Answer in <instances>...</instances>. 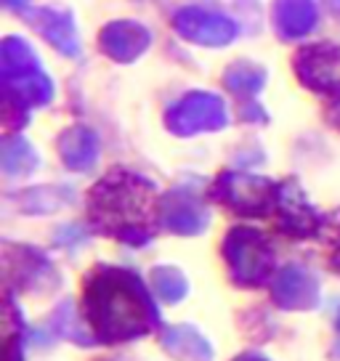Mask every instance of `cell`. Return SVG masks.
<instances>
[{"label":"cell","instance_id":"obj_20","mask_svg":"<svg viewBox=\"0 0 340 361\" xmlns=\"http://www.w3.org/2000/svg\"><path fill=\"white\" fill-rule=\"evenodd\" d=\"M226 88L231 93H239V96H250V93H255V90L263 88V80H266V72L261 67H255V64H250V61H239L234 67L226 69Z\"/></svg>","mask_w":340,"mask_h":361},{"label":"cell","instance_id":"obj_10","mask_svg":"<svg viewBox=\"0 0 340 361\" xmlns=\"http://www.w3.org/2000/svg\"><path fill=\"white\" fill-rule=\"evenodd\" d=\"M277 215H279V228H282L284 234L298 239L314 237L319 231V224H322L319 213L306 202L303 192L295 183H282L279 186Z\"/></svg>","mask_w":340,"mask_h":361},{"label":"cell","instance_id":"obj_22","mask_svg":"<svg viewBox=\"0 0 340 361\" xmlns=\"http://www.w3.org/2000/svg\"><path fill=\"white\" fill-rule=\"evenodd\" d=\"M6 361H24L22 332H19V335H13L11 327H8V335H6Z\"/></svg>","mask_w":340,"mask_h":361},{"label":"cell","instance_id":"obj_4","mask_svg":"<svg viewBox=\"0 0 340 361\" xmlns=\"http://www.w3.org/2000/svg\"><path fill=\"white\" fill-rule=\"evenodd\" d=\"M224 258L231 279L242 287H258L274 274V250L261 231L237 226L224 239Z\"/></svg>","mask_w":340,"mask_h":361},{"label":"cell","instance_id":"obj_13","mask_svg":"<svg viewBox=\"0 0 340 361\" xmlns=\"http://www.w3.org/2000/svg\"><path fill=\"white\" fill-rule=\"evenodd\" d=\"M6 276L8 282H16L24 290L32 287H46L48 279L56 282V274L51 269V263L46 260V255H40L32 247H6Z\"/></svg>","mask_w":340,"mask_h":361},{"label":"cell","instance_id":"obj_11","mask_svg":"<svg viewBox=\"0 0 340 361\" xmlns=\"http://www.w3.org/2000/svg\"><path fill=\"white\" fill-rule=\"evenodd\" d=\"M32 24L37 32L46 37L48 43L56 48L59 54L64 56L78 59L80 56V40H78V30H75V22L69 13L54 11V8H22L19 11Z\"/></svg>","mask_w":340,"mask_h":361},{"label":"cell","instance_id":"obj_16","mask_svg":"<svg viewBox=\"0 0 340 361\" xmlns=\"http://www.w3.org/2000/svg\"><path fill=\"white\" fill-rule=\"evenodd\" d=\"M59 154L72 170H91L99 159V138L88 128H69L59 138Z\"/></svg>","mask_w":340,"mask_h":361},{"label":"cell","instance_id":"obj_26","mask_svg":"<svg viewBox=\"0 0 340 361\" xmlns=\"http://www.w3.org/2000/svg\"><path fill=\"white\" fill-rule=\"evenodd\" d=\"M237 361H266L263 356H258V353H245V356H239Z\"/></svg>","mask_w":340,"mask_h":361},{"label":"cell","instance_id":"obj_21","mask_svg":"<svg viewBox=\"0 0 340 361\" xmlns=\"http://www.w3.org/2000/svg\"><path fill=\"white\" fill-rule=\"evenodd\" d=\"M51 329L56 332V335H61V338L72 340V343H80V345H91L93 340L88 332H85V327L78 322V316H75V311H72V303H64L59 305V311L54 314V319H51Z\"/></svg>","mask_w":340,"mask_h":361},{"label":"cell","instance_id":"obj_27","mask_svg":"<svg viewBox=\"0 0 340 361\" xmlns=\"http://www.w3.org/2000/svg\"><path fill=\"white\" fill-rule=\"evenodd\" d=\"M329 3H332V8H335V11L340 13V0H329Z\"/></svg>","mask_w":340,"mask_h":361},{"label":"cell","instance_id":"obj_9","mask_svg":"<svg viewBox=\"0 0 340 361\" xmlns=\"http://www.w3.org/2000/svg\"><path fill=\"white\" fill-rule=\"evenodd\" d=\"M207 221V207L189 189H173L159 202V224L173 234H200Z\"/></svg>","mask_w":340,"mask_h":361},{"label":"cell","instance_id":"obj_23","mask_svg":"<svg viewBox=\"0 0 340 361\" xmlns=\"http://www.w3.org/2000/svg\"><path fill=\"white\" fill-rule=\"evenodd\" d=\"M327 114H329V120H332V125L340 128V88L335 90V99H332V104H329Z\"/></svg>","mask_w":340,"mask_h":361},{"label":"cell","instance_id":"obj_2","mask_svg":"<svg viewBox=\"0 0 340 361\" xmlns=\"http://www.w3.org/2000/svg\"><path fill=\"white\" fill-rule=\"evenodd\" d=\"M88 218L96 231L144 247L154 237L159 204L154 202V183L136 173L114 170L102 178L88 197Z\"/></svg>","mask_w":340,"mask_h":361},{"label":"cell","instance_id":"obj_7","mask_svg":"<svg viewBox=\"0 0 340 361\" xmlns=\"http://www.w3.org/2000/svg\"><path fill=\"white\" fill-rule=\"evenodd\" d=\"M176 32L197 45H226L237 37L239 27L229 16L210 13L202 8H181L173 16Z\"/></svg>","mask_w":340,"mask_h":361},{"label":"cell","instance_id":"obj_5","mask_svg":"<svg viewBox=\"0 0 340 361\" xmlns=\"http://www.w3.org/2000/svg\"><path fill=\"white\" fill-rule=\"evenodd\" d=\"M210 194L216 202H224L239 215H266L277 210L279 202L277 183L248 173H221Z\"/></svg>","mask_w":340,"mask_h":361},{"label":"cell","instance_id":"obj_3","mask_svg":"<svg viewBox=\"0 0 340 361\" xmlns=\"http://www.w3.org/2000/svg\"><path fill=\"white\" fill-rule=\"evenodd\" d=\"M0 85L6 102V120L16 114L24 125L27 109L54 99V85L37 64L32 48L19 37H6L0 45Z\"/></svg>","mask_w":340,"mask_h":361},{"label":"cell","instance_id":"obj_29","mask_svg":"<svg viewBox=\"0 0 340 361\" xmlns=\"http://www.w3.org/2000/svg\"><path fill=\"white\" fill-rule=\"evenodd\" d=\"M338 329H340V314H338Z\"/></svg>","mask_w":340,"mask_h":361},{"label":"cell","instance_id":"obj_8","mask_svg":"<svg viewBox=\"0 0 340 361\" xmlns=\"http://www.w3.org/2000/svg\"><path fill=\"white\" fill-rule=\"evenodd\" d=\"M295 72L303 80V85L319 93L340 88V48L329 43L308 45L295 56Z\"/></svg>","mask_w":340,"mask_h":361},{"label":"cell","instance_id":"obj_1","mask_svg":"<svg viewBox=\"0 0 340 361\" xmlns=\"http://www.w3.org/2000/svg\"><path fill=\"white\" fill-rule=\"evenodd\" d=\"M83 308L93 338L123 343L147 335L159 324V314L147 284L133 271L99 266L85 279Z\"/></svg>","mask_w":340,"mask_h":361},{"label":"cell","instance_id":"obj_14","mask_svg":"<svg viewBox=\"0 0 340 361\" xmlns=\"http://www.w3.org/2000/svg\"><path fill=\"white\" fill-rule=\"evenodd\" d=\"M149 43H152L149 30L136 22H114L104 27L102 32V48L114 61H133L147 51Z\"/></svg>","mask_w":340,"mask_h":361},{"label":"cell","instance_id":"obj_25","mask_svg":"<svg viewBox=\"0 0 340 361\" xmlns=\"http://www.w3.org/2000/svg\"><path fill=\"white\" fill-rule=\"evenodd\" d=\"M242 117H245V120H255V117H261V120H266V114H263L261 109H258V106H248V109L242 112Z\"/></svg>","mask_w":340,"mask_h":361},{"label":"cell","instance_id":"obj_28","mask_svg":"<svg viewBox=\"0 0 340 361\" xmlns=\"http://www.w3.org/2000/svg\"><path fill=\"white\" fill-rule=\"evenodd\" d=\"M332 263H335V269H340V250H338V255L332 258Z\"/></svg>","mask_w":340,"mask_h":361},{"label":"cell","instance_id":"obj_6","mask_svg":"<svg viewBox=\"0 0 340 361\" xmlns=\"http://www.w3.org/2000/svg\"><path fill=\"white\" fill-rule=\"evenodd\" d=\"M226 125V106L213 93H189L168 112V128L176 135L221 130Z\"/></svg>","mask_w":340,"mask_h":361},{"label":"cell","instance_id":"obj_19","mask_svg":"<svg viewBox=\"0 0 340 361\" xmlns=\"http://www.w3.org/2000/svg\"><path fill=\"white\" fill-rule=\"evenodd\" d=\"M152 290L162 300L178 303L189 293V282H186V276L178 269H173V266H157V269L152 271Z\"/></svg>","mask_w":340,"mask_h":361},{"label":"cell","instance_id":"obj_24","mask_svg":"<svg viewBox=\"0 0 340 361\" xmlns=\"http://www.w3.org/2000/svg\"><path fill=\"white\" fill-rule=\"evenodd\" d=\"M3 6H6V8H13V11H22V8L30 6V0H3Z\"/></svg>","mask_w":340,"mask_h":361},{"label":"cell","instance_id":"obj_17","mask_svg":"<svg viewBox=\"0 0 340 361\" xmlns=\"http://www.w3.org/2000/svg\"><path fill=\"white\" fill-rule=\"evenodd\" d=\"M162 345L183 361H213V345L192 327H173L165 332Z\"/></svg>","mask_w":340,"mask_h":361},{"label":"cell","instance_id":"obj_12","mask_svg":"<svg viewBox=\"0 0 340 361\" xmlns=\"http://www.w3.org/2000/svg\"><path fill=\"white\" fill-rule=\"evenodd\" d=\"M274 300L282 308H314L319 303V282L317 276L303 266H287L274 279Z\"/></svg>","mask_w":340,"mask_h":361},{"label":"cell","instance_id":"obj_15","mask_svg":"<svg viewBox=\"0 0 340 361\" xmlns=\"http://www.w3.org/2000/svg\"><path fill=\"white\" fill-rule=\"evenodd\" d=\"M317 24V8L308 0H277L274 3V27L284 40L303 37Z\"/></svg>","mask_w":340,"mask_h":361},{"label":"cell","instance_id":"obj_18","mask_svg":"<svg viewBox=\"0 0 340 361\" xmlns=\"http://www.w3.org/2000/svg\"><path fill=\"white\" fill-rule=\"evenodd\" d=\"M0 162L8 176H27L37 168V154L22 135H8L0 144Z\"/></svg>","mask_w":340,"mask_h":361}]
</instances>
